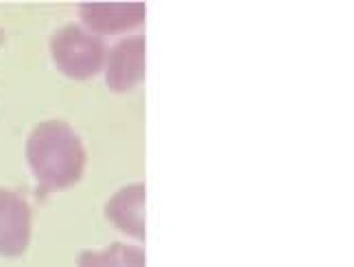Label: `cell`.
<instances>
[{
    "mask_svg": "<svg viewBox=\"0 0 354 267\" xmlns=\"http://www.w3.org/2000/svg\"><path fill=\"white\" fill-rule=\"evenodd\" d=\"M50 55L62 75L84 82L105 64V44L79 24H68L50 37Z\"/></svg>",
    "mask_w": 354,
    "mask_h": 267,
    "instance_id": "7a4b0ae2",
    "label": "cell"
},
{
    "mask_svg": "<svg viewBox=\"0 0 354 267\" xmlns=\"http://www.w3.org/2000/svg\"><path fill=\"white\" fill-rule=\"evenodd\" d=\"M145 77V35H131L118 42L107 57L105 82L112 92H127Z\"/></svg>",
    "mask_w": 354,
    "mask_h": 267,
    "instance_id": "5b68a950",
    "label": "cell"
},
{
    "mask_svg": "<svg viewBox=\"0 0 354 267\" xmlns=\"http://www.w3.org/2000/svg\"><path fill=\"white\" fill-rule=\"evenodd\" d=\"M105 217L120 232L142 241L145 239V184H129L105 204Z\"/></svg>",
    "mask_w": 354,
    "mask_h": 267,
    "instance_id": "8992f818",
    "label": "cell"
},
{
    "mask_svg": "<svg viewBox=\"0 0 354 267\" xmlns=\"http://www.w3.org/2000/svg\"><path fill=\"white\" fill-rule=\"evenodd\" d=\"M81 20L94 35H116L131 31L145 20L142 3H86L79 7Z\"/></svg>",
    "mask_w": 354,
    "mask_h": 267,
    "instance_id": "277c9868",
    "label": "cell"
},
{
    "mask_svg": "<svg viewBox=\"0 0 354 267\" xmlns=\"http://www.w3.org/2000/svg\"><path fill=\"white\" fill-rule=\"evenodd\" d=\"M31 241V206L16 191L0 189V257L18 259Z\"/></svg>",
    "mask_w": 354,
    "mask_h": 267,
    "instance_id": "3957f363",
    "label": "cell"
},
{
    "mask_svg": "<svg viewBox=\"0 0 354 267\" xmlns=\"http://www.w3.org/2000/svg\"><path fill=\"white\" fill-rule=\"evenodd\" d=\"M26 163L39 195L75 186L86 171V147L64 121H42L26 140Z\"/></svg>",
    "mask_w": 354,
    "mask_h": 267,
    "instance_id": "6da1fadb",
    "label": "cell"
},
{
    "mask_svg": "<svg viewBox=\"0 0 354 267\" xmlns=\"http://www.w3.org/2000/svg\"><path fill=\"white\" fill-rule=\"evenodd\" d=\"M77 267H145V252L136 246L112 243L103 250L81 252Z\"/></svg>",
    "mask_w": 354,
    "mask_h": 267,
    "instance_id": "52a82bcc",
    "label": "cell"
},
{
    "mask_svg": "<svg viewBox=\"0 0 354 267\" xmlns=\"http://www.w3.org/2000/svg\"><path fill=\"white\" fill-rule=\"evenodd\" d=\"M3 42H5V31L0 29V44H3Z\"/></svg>",
    "mask_w": 354,
    "mask_h": 267,
    "instance_id": "ba28073f",
    "label": "cell"
}]
</instances>
